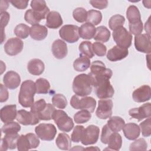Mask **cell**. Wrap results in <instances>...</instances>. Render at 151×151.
<instances>
[{
	"label": "cell",
	"instance_id": "6da1fadb",
	"mask_svg": "<svg viewBox=\"0 0 151 151\" xmlns=\"http://www.w3.org/2000/svg\"><path fill=\"white\" fill-rule=\"evenodd\" d=\"M94 78L89 73L76 76L73 82V90L76 95L85 97L91 94L94 86Z\"/></svg>",
	"mask_w": 151,
	"mask_h": 151
},
{
	"label": "cell",
	"instance_id": "7a4b0ae2",
	"mask_svg": "<svg viewBox=\"0 0 151 151\" xmlns=\"http://www.w3.org/2000/svg\"><path fill=\"white\" fill-rule=\"evenodd\" d=\"M36 93L35 83L31 80L23 81L21 85L18 94V102L24 107H29L34 101V95Z\"/></svg>",
	"mask_w": 151,
	"mask_h": 151
},
{
	"label": "cell",
	"instance_id": "3957f363",
	"mask_svg": "<svg viewBox=\"0 0 151 151\" xmlns=\"http://www.w3.org/2000/svg\"><path fill=\"white\" fill-rule=\"evenodd\" d=\"M94 78V77H93ZM94 87L97 97L100 99H109L113 96L114 90L110 79L107 77L94 78Z\"/></svg>",
	"mask_w": 151,
	"mask_h": 151
},
{
	"label": "cell",
	"instance_id": "277c9868",
	"mask_svg": "<svg viewBox=\"0 0 151 151\" xmlns=\"http://www.w3.org/2000/svg\"><path fill=\"white\" fill-rule=\"evenodd\" d=\"M52 119L54 120L58 129L62 132H69L74 127L72 119L64 110H55L52 114Z\"/></svg>",
	"mask_w": 151,
	"mask_h": 151
},
{
	"label": "cell",
	"instance_id": "5b68a950",
	"mask_svg": "<svg viewBox=\"0 0 151 151\" xmlns=\"http://www.w3.org/2000/svg\"><path fill=\"white\" fill-rule=\"evenodd\" d=\"M70 105L75 109L86 110L93 113L96 106V100L92 97H83L80 98L77 95L72 96L70 100Z\"/></svg>",
	"mask_w": 151,
	"mask_h": 151
},
{
	"label": "cell",
	"instance_id": "8992f818",
	"mask_svg": "<svg viewBox=\"0 0 151 151\" xmlns=\"http://www.w3.org/2000/svg\"><path fill=\"white\" fill-rule=\"evenodd\" d=\"M38 138L37 136L32 133L20 135L17 141V149L19 151H27L37 148L40 145Z\"/></svg>",
	"mask_w": 151,
	"mask_h": 151
},
{
	"label": "cell",
	"instance_id": "52a82bcc",
	"mask_svg": "<svg viewBox=\"0 0 151 151\" xmlns=\"http://www.w3.org/2000/svg\"><path fill=\"white\" fill-rule=\"evenodd\" d=\"M113 38L117 45L128 49L132 44V35L123 27H120L113 31Z\"/></svg>",
	"mask_w": 151,
	"mask_h": 151
},
{
	"label": "cell",
	"instance_id": "ba28073f",
	"mask_svg": "<svg viewBox=\"0 0 151 151\" xmlns=\"http://www.w3.org/2000/svg\"><path fill=\"white\" fill-rule=\"evenodd\" d=\"M37 136L42 140H52L56 135L57 129L51 123H41L35 128Z\"/></svg>",
	"mask_w": 151,
	"mask_h": 151
},
{
	"label": "cell",
	"instance_id": "9c48e42d",
	"mask_svg": "<svg viewBox=\"0 0 151 151\" xmlns=\"http://www.w3.org/2000/svg\"><path fill=\"white\" fill-rule=\"evenodd\" d=\"M79 27L75 25H65L59 30L61 39L68 43H74L79 40Z\"/></svg>",
	"mask_w": 151,
	"mask_h": 151
},
{
	"label": "cell",
	"instance_id": "30bf717a",
	"mask_svg": "<svg viewBox=\"0 0 151 151\" xmlns=\"http://www.w3.org/2000/svg\"><path fill=\"white\" fill-rule=\"evenodd\" d=\"M90 74L94 78L107 77L110 78L112 76V71L111 69L106 68L105 64L101 61L96 60L92 63L90 66Z\"/></svg>",
	"mask_w": 151,
	"mask_h": 151
},
{
	"label": "cell",
	"instance_id": "8fae6325",
	"mask_svg": "<svg viewBox=\"0 0 151 151\" xmlns=\"http://www.w3.org/2000/svg\"><path fill=\"white\" fill-rule=\"evenodd\" d=\"M98 107L96 114L100 119H107L112 115V109L113 107V101L111 99H101L99 100Z\"/></svg>",
	"mask_w": 151,
	"mask_h": 151
},
{
	"label": "cell",
	"instance_id": "7c38bea8",
	"mask_svg": "<svg viewBox=\"0 0 151 151\" xmlns=\"http://www.w3.org/2000/svg\"><path fill=\"white\" fill-rule=\"evenodd\" d=\"M100 133V129L95 125L88 126L84 131V134L81 142L85 146L93 145L97 143Z\"/></svg>",
	"mask_w": 151,
	"mask_h": 151
},
{
	"label": "cell",
	"instance_id": "4fadbf2b",
	"mask_svg": "<svg viewBox=\"0 0 151 151\" xmlns=\"http://www.w3.org/2000/svg\"><path fill=\"white\" fill-rule=\"evenodd\" d=\"M134 47L139 52L150 54L151 51L150 35L147 34H140L134 37Z\"/></svg>",
	"mask_w": 151,
	"mask_h": 151
},
{
	"label": "cell",
	"instance_id": "5bb4252c",
	"mask_svg": "<svg viewBox=\"0 0 151 151\" xmlns=\"http://www.w3.org/2000/svg\"><path fill=\"white\" fill-rule=\"evenodd\" d=\"M4 47L6 54L14 56L22 51L24 47V42L19 38H11L5 42Z\"/></svg>",
	"mask_w": 151,
	"mask_h": 151
},
{
	"label": "cell",
	"instance_id": "9a60e30c",
	"mask_svg": "<svg viewBox=\"0 0 151 151\" xmlns=\"http://www.w3.org/2000/svg\"><path fill=\"white\" fill-rule=\"evenodd\" d=\"M17 120L24 126L35 125L40 122L39 118L32 112L22 109L17 111Z\"/></svg>",
	"mask_w": 151,
	"mask_h": 151
},
{
	"label": "cell",
	"instance_id": "2e32d148",
	"mask_svg": "<svg viewBox=\"0 0 151 151\" xmlns=\"http://www.w3.org/2000/svg\"><path fill=\"white\" fill-rule=\"evenodd\" d=\"M151 104L150 103H146L143 104L141 106L137 108H133L129 110V116L138 121H141L142 120L150 117L151 116Z\"/></svg>",
	"mask_w": 151,
	"mask_h": 151
},
{
	"label": "cell",
	"instance_id": "e0dca14e",
	"mask_svg": "<svg viewBox=\"0 0 151 151\" xmlns=\"http://www.w3.org/2000/svg\"><path fill=\"white\" fill-rule=\"evenodd\" d=\"M30 5L40 21L45 19L46 15L50 12V9L44 0H33L31 2Z\"/></svg>",
	"mask_w": 151,
	"mask_h": 151
},
{
	"label": "cell",
	"instance_id": "ac0fdd59",
	"mask_svg": "<svg viewBox=\"0 0 151 151\" xmlns=\"http://www.w3.org/2000/svg\"><path fill=\"white\" fill-rule=\"evenodd\" d=\"M150 87L148 85H143L136 88L132 93V97L137 103L145 102L150 99Z\"/></svg>",
	"mask_w": 151,
	"mask_h": 151
},
{
	"label": "cell",
	"instance_id": "d6986e66",
	"mask_svg": "<svg viewBox=\"0 0 151 151\" xmlns=\"http://www.w3.org/2000/svg\"><path fill=\"white\" fill-rule=\"evenodd\" d=\"M3 82L6 87L10 90H14L20 84L21 77L17 72L9 71L4 75Z\"/></svg>",
	"mask_w": 151,
	"mask_h": 151
},
{
	"label": "cell",
	"instance_id": "ffe728a7",
	"mask_svg": "<svg viewBox=\"0 0 151 151\" xmlns=\"http://www.w3.org/2000/svg\"><path fill=\"white\" fill-rule=\"evenodd\" d=\"M51 51L55 58L57 59H63L67 55V45L61 40H56L52 44Z\"/></svg>",
	"mask_w": 151,
	"mask_h": 151
},
{
	"label": "cell",
	"instance_id": "44dd1931",
	"mask_svg": "<svg viewBox=\"0 0 151 151\" xmlns=\"http://www.w3.org/2000/svg\"><path fill=\"white\" fill-rule=\"evenodd\" d=\"M128 54V49L115 45L108 51L107 54V58L110 61L115 62L125 58Z\"/></svg>",
	"mask_w": 151,
	"mask_h": 151
},
{
	"label": "cell",
	"instance_id": "7402d4cb",
	"mask_svg": "<svg viewBox=\"0 0 151 151\" xmlns=\"http://www.w3.org/2000/svg\"><path fill=\"white\" fill-rule=\"evenodd\" d=\"M0 114L1 120L4 123L12 122L17 118V106L15 104L5 106L1 109Z\"/></svg>",
	"mask_w": 151,
	"mask_h": 151
},
{
	"label": "cell",
	"instance_id": "603a6c76",
	"mask_svg": "<svg viewBox=\"0 0 151 151\" xmlns=\"http://www.w3.org/2000/svg\"><path fill=\"white\" fill-rule=\"evenodd\" d=\"M19 137L18 133L5 134L4 138L1 139V150H6L9 149H15L17 147V141Z\"/></svg>",
	"mask_w": 151,
	"mask_h": 151
},
{
	"label": "cell",
	"instance_id": "cb8c5ba5",
	"mask_svg": "<svg viewBox=\"0 0 151 151\" xmlns=\"http://www.w3.org/2000/svg\"><path fill=\"white\" fill-rule=\"evenodd\" d=\"M63 23V19L59 12L52 11L48 13L46 17L45 25L51 29H57Z\"/></svg>",
	"mask_w": 151,
	"mask_h": 151
},
{
	"label": "cell",
	"instance_id": "d4e9b609",
	"mask_svg": "<svg viewBox=\"0 0 151 151\" xmlns=\"http://www.w3.org/2000/svg\"><path fill=\"white\" fill-rule=\"evenodd\" d=\"M122 129L126 138L130 140L136 139L140 133L139 126L134 123H128L124 124Z\"/></svg>",
	"mask_w": 151,
	"mask_h": 151
},
{
	"label": "cell",
	"instance_id": "484cf974",
	"mask_svg": "<svg viewBox=\"0 0 151 151\" xmlns=\"http://www.w3.org/2000/svg\"><path fill=\"white\" fill-rule=\"evenodd\" d=\"M47 35L48 29L44 25L38 24L30 27V35L33 40L41 41L44 40Z\"/></svg>",
	"mask_w": 151,
	"mask_h": 151
},
{
	"label": "cell",
	"instance_id": "4316f807",
	"mask_svg": "<svg viewBox=\"0 0 151 151\" xmlns=\"http://www.w3.org/2000/svg\"><path fill=\"white\" fill-rule=\"evenodd\" d=\"M28 72L34 76H40L45 70L44 63L40 59L34 58L31 60L27 64Z\"/></svg>",
	"mask_w": 151,
	"mask_h": 151
},
{
	"label": "cell",
	"instance_id": "83f0119b",
	"mask_svg": "<svg viewBox=\"0 0 151 151\" xmlns=\"http://www.w3.org/2000/svg\"><path fill=\"white\" fill-rule=\"evenodd\" d=\"M79 35L84 40H91L95 35L96 28L95 26L89 22L83 24L79 27Z\"/></svg>",
	"mask_w": 151,
	"mask_h": 151
},
{
	"label": "cell",
	"instance_id": "f1b7e54d",
	"mask_svg": "<svg viewBox=\"0 0 151 151\" xmlns=\"http://www.w3.org/2000/svg\"><path fill=\"white\" fill-rule=\"evenodd\" d=\"M109 150H119L122 145V138L118 132H112L108 139Z\"/></svg>",
	"mask_w": 151,
	"mask_h": 151
},
{
	"label": "cell",
	"instance_id": "f546056e",
	"mask_svg": "<svg viewBox=\"0 0 151 151\" xmlns=\"http://www.w3.org/2000/svg\"><path fill=\"white\" fill-rule=\"evenodd\" d=\"M90 66V60L87 57L80 55V57L74 60L73 63L74 69L78 72L86 71Z\"/></svg>",
	"mask_w": 151,
	"mask_h": 151
},
{
	"label": "cell",
	"instance_id": "4dcf8cb0",
	"mask_svg": "<svg viewBox=\"0 0 151 151\" xmlns=\"http://www.w3.org/2000/svg\"><path fill=\"white\" fill-rule=\"evenodd\" d=\"M55 144L59 149L68 150L71 146V140L68 134L65 133H61L58 134L56 139Z\"/></svg>",
	"mask_w": 151,
	"mask_h": 151
},
{
	"label": "cell",
	"instance_id": "1f68e13d",
	"mask_svg": "<svg viewBox=\"0 0 151 151\" xmlns=\"http://www.w3.org/2000/svg\"><path fill=\"white\" fill-rule=\"evenodd\" d=\"M126 17L130 24H133L141 21L140 11L135 5L129 6L126 11Z\"/></svg>",
	"mask_w": 151,
	"mask_h": 151
},
{
	"label": "cell",
	"instance_id": "d6a6232c",
	"mask_svg": "<svg viewBox=\"0 0 151 151\" xmlns=\"http://www.w3.org/2000/svg\"><path fill=\"white\" fill-rule=\"evenodd\" d=\"M125 124L124 119L119 116L110 117L107 121V125L113 132H119Z\"/></svg>",
	"mask_w": 151,
	"mask_h": 151
},
{
	"label": "cell",
	"instance_id": "836d02e7",
	"mask_svg": "<svg viewBox=\"0 0 151 151\" xmlns=\"http://www.w3.org/2000/svg\"><path fill=\"white\" fill-rule=\"evenodd\" d=\"M110 37V32L109 29L106 27L101 25L96 28V34L93 38L99 42H106L109 40Z\"/></svg>",
	"mask_w": 151,
	"mask_h": 151
},
{
	"label": "cell",
	"instance_id": "e575fe53",
	"mask_svg": "<svg viewBox=\"0 0 151 151\" xmlns=\"http://www.w3.org/2000/svg\"><path fill=\"white\" fill-rule=\"evenodd\" d=\"M35 84L37 94H47L50 89V84L45 78H39L36 80Z\"/></svg>",
	"mask_w": 151,
	"mask_h": 151
},
{
	"label": "cell",
	"instance_id": "d590c367",
	"mask_svg": "<svg viewBox=\"0 0 151 151\" xmlns=\"http://www.w3.org/2000/svg\"><path fill=\"white\" fill-rule=\"evenodd\" d=\"M78 50L80 52V55H85L89 58H93L94 55V54L93 51L92 44L90 41H82L79 45Z\"/></svg>",
	"mask_w": 151,
	"mask_h": 151
},
{
	"label": "cell",
	"instance_id": "8d00e7d4",
	"mask_svg": "<svg viewBox=\"0 0 151 151\" xmlns=\"http://www.w3.org/2000/svg\"><path fill=\"white\" fill-rule=\"evenodd\" d=\"M102 20V14L100 11L94 9H90L87 11V22H89L93 25H97L101 22Z\"/></svg>",
	"mask_w": 151,
	"mask_h": 151
},
{
	"label": "cell",
	"instance_id": "74e56055",
	"mask_svg": "<svg viewBox=\"0 0 151 151\" xmlns=\"http://www.w3.org/2000/svg\"><path fill=\"white\" fill-rule=\"evenodd\" d=\"M14 32L19 38L25 39L30 34V27L26 24L21 23L15 27Z\"/></svg>",
	"mask_w": 151,
	"mask_h": 151
},
{
	"label": "cell",
	"instance_id": "f35d334b",
	"mask_svg": "<svg viewBox=\"0 0 151 151\" xmlns=\"http://www.w3.org/2000/svg\"><path fill=\"white\" fill-rule=\"evenodd\" d=\"M91 118V114L86 110H81L74 115V120L77 124L87 123Z\"/></svg>",
	"mask_w": 151,
	"mask_h": 151
},
{
	"label": "cell",
	"instance_id": "ab89813d",
	"mask_svg": "<svg viewBox=\"0 0 151 151\" xmlns=\"http://www.w3.org/2000/svg\"><path fill=\"white\" fill-rule=\"evenodd\" d=\"M21 130V126L19 124L15 122H10L5 123L2 128L1 130L2 133L5 134H12L18 133Z\"/></svg>",
	"mask_w": 151,
	"mask_h": 151
},
{
	"label": "cell",
	"instance_id": "60d3db41",
	"mask_svg": "<svg viewBox=\"0 0 151 151\" xmlns=\"http://www.w3.org/2000/svg\"><path fill=\"white\" fill-rule=\"evenodd\" d=\"M125 22V18L123 15L120 14H116L113 15L109 21V25L111 30L123 27Z\"/></svg>",
	"mask_w": 151,
	"mask_h": 151
},
{
	"label": "cell",
	"instance_id": "b9f144b4",
	"mask_svg": "<svg viewBox=\"0 0 151 151\" xmlns=\"http://www.w3.org/2000/svg\"><path fill=\"white\" fill-rule=\"evenodd\" d=\"M52 103L54 106L58 109H64L67 106V100L66 97L62 94H55L51 99Z\"/></svg>",
	"mask_w": 151,
	"mask_h": 151
},
{
	"label": "cell",
	"instance_id": "7bdbcfd3",
	"mask_svg": "<svg viewBox=\"0 0 151 151\" xmlns=\"http://www.w3.org/2000/svg\"><path fill=\"white\" fill-rule=\"evenodd\" d=\"M55 110L53 104L47 103L44 109L38 115V117L40 120H50L54 111Z\"/></svg>",
	"mask_w": 151,
	"mask_h": 151
},
{
	"label": "cell",
	"instance_id": "ee69618b",
	"mask_svg": "<svg viewBox=\"0 0 151 151\" xmlns=\"http://www.w3.org/2000/svg\"><path fill=\"white\" fill-rule=\"evenodd\" d=\"M73 17L74 19L78 22H84L87 21V11L84 8H77L74 9L73 12Z\"/></svg>",
	"mask_w": 151,
	"mask_h": 151
},
{
	"label": "cell",
	"instance_id": "f6af8a7d",
	"mask_svg": "<svg viewBox=\"0 0 151 151\" xmlns=\"http://www.w3.org/2000/svg\"><path fill=\"white\" fill-rule=\"evenodd\" d=\"M147 149V143L143 138H140L136 140L130 145L129 150H146Z\"/></svg>",
	"mask_w": 151,
	"mask_h": 151
},
{
	"label": "cell",
	"instance_id": "bcb514c9",
	"mask_svg": "<svg viewBox=\"0 0 151 151\" xmlns=\"http://www.w3.org/2000/svg\"><path fill=\"white\" fill-rule=\"evenodd\" d=\"M84 129H85L83 126H76V127L74 128V130L71 136V140L75 143L80 142L83 138Z\"/></svg>",
	"mask_w": 151,
	"mask_h": 151
},
{
	"label": "cell",
	"instance_id": "7dc6e473",
	"mask_svg": "<svg viewBox=\"0 0 151 151\" xmlns=\"http://www.w3.org/2000/svg\"><path fill=\"white\" fill-rule=\"evenodd\" d=\"M140 130L144 137H149L151 135V120L148 117L145 120L140 123Z\"/></svg>",
	"mask_w": 151,
	"mask_h": 151
},
{
	"label": "cell",
	"instance_id": "c3c4849f",
	"mask_svg": "<svg viewBox=\"0 0 151 151\" xmlns=\"http://www.w3.org/2000/svg\"><path fill=\"white\" fill-rule=\"evenodd\" d=\"M47 105V103L44 99H41L32 104V106L31 107V111L34 114H35L37 117L38 114H40L45 107Z\"/></svg>",
	"mask_w": 151,
	"mask_h": 151
},
{
	"label": "cell",
	"instance_id": "681fc988",
	"mask_svg": "<svg viewBox=\"0 0 151 151\" xmlns=\"http://www.w3.org/2000/svg\"><path fill=\"white\" fill-rule=\"evenodd\" d=\"M94 54L99 57L104 56L106 54L107 48L105 45L100 42H95L92 44Z\"/></svg>",
	"mask_w": 151,
	"mask_h": 151
},
{
	"label": "cell",
	"instance_id": "f907efd6",
	"mask_svg": "<svg viewBox=\"0 0 151 151\" xmlns=\"http://www.w3.org/2000/svg\"><path fill=\"white\" fill-rule=\"evenodd\" d=\"M24 19L27 22L32 25L38 24L40 22L34 11L31 9L26 11L24 15Z\"/></svg>",
	"mask_w": 151,
	"mask_h": 151
},
{
	"label": "cell",
	"instance_id": "816d5d0a",
	"mask_svg": "<svg viewBox=\"0 0 151 151\" xmlns=\"http://www.w3.org/2000/svg\"><path fill=\"white\" fill-rule=\"evenodd\" d=\"M10 15L8 12L6 11L1 12V25L2 29V41L1 44L3 43L4 40H5V34L4 32V28L8 25L9 21Z\"/></svg>",
	"mask_w": 151,
	"mask_h": 151
},
{
	"label": "cell",
	"instance_id": "f5cc1de1",
	"mask_svg": "<svg viewBox=\"0 0 151 151\" xmlns=\"http://www.w3.org/2000/svg\"><path fill=\"white\" fill-rule=\"evenodd\" d=\"M129 31L130 34H132L135 36L139 35L143 31V22L141 21L136 24H129Z\"/></svg>",
	"mask_w": 151,
	"mask_h": 151
},
{
	"label": "cell",
	"instance_id": "db71d44e",
	"mask_svg": "<svg viewBox=\"0 0 151 151\" xmlns=\"http://www.w3.org/2000/svg\"><path fill=\"white\" fill-rule=\"evenodd\" d=\"M112 132H113L109 129L107 124L103 127L101 134V138H100V140L102 143L107 144L109 137Z\"/></svg>",
	"mask_w": 151,
	"mask_h": 151
},
{
	"label": "cell",
	"instance_id": "11a10c76",
	"mask_svg": "<svg viewBox=\"0 0 151 151\" xmlns=\"http://www.w3.org/2000/svg\"><path fill=\"white\" fill-rule=\"evenodd\" d=\"M89 2L93 7L99 9L106 8L108 5V1L106 0H91L89 1Z\"/></svg>",
	"mask_w": 151,
	"mask_h": 151
},
{
	"label": "cell",
	"instance_id": "9f6ffc18",
	"mask_svg": "<svg viewBox=\"0 0 151 151\" xmlns=\"http://www.w3.org/2000/svg\"><path fill=\"white\" fill-rule=\"evenodd\" d=\"M9 2L15 8L19 9H25L28 4V1H23V0H19V1H10Z\"/></svg>",
	"mask_w": 151,
	"mask_h": 151
},
{
	"label": "cell",
	"instance_id": "6f0895ef",
	"mask_svg": "<svg viewBox=\"0 0 151 151\" xmlns=\"http://www.w3.org/2000/svg\"><path fill=\"white\" fill-rule=\"evenodd\" d=\"M1 90H0V101L1 103L5 102L8 99L9 93L5 86L2 84H0Z\"/></svg>",
	"mask_w": 151,
	"mask_h": 151
},
{
	"label": "cell",
	"instance_id": "680465c9",
	"mask_svg": "<svg viewBox=\"0 0 151 151\" xmlns=\"http://www.w3.org/2000/svg\"><path fill=\"white\" fill-rule=\"evenodd\" d=\"M149 21H150V18H149L147 21H146V23H145V29L146 32V34L150 35V24H149Z\"/></svg>",
	"mask_w": 151,
	"mask_h": 151
}]
</instances>
